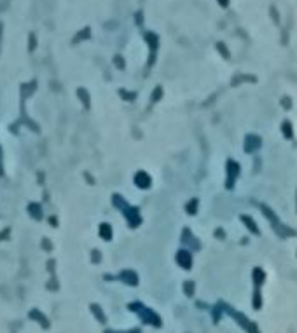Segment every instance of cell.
Masks as SVG:
<instances>
[{
    "instance_id": "6da1fadb",
    "label": "cell",
    "mask_w": 297,
    "mask_h": 333,
    "mask_svg": "<svg viewBox=\"0 0 297 333\" xmlns=\"http://www.w3.org/2000/svg\"><path fill=\"white\" fill-rule=\"evenodd\" d=\"M220 4H222V5H227V0H220Z\"/></svg>"
}]
</instances>
